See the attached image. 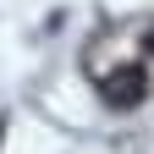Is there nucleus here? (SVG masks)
<instances>
[{
    "mask_svg": "<svg viewBox=\"0 0 154 154\" xmlns=\"http://www.w3.org/2000/svg\"><path fill=\"white\" fill-rule=\"evenodd\" d=\"M99 94H105L116 110H132V105H143L149 83H143V72H138V66H121V72H110L105 83H99Z\"/></svg>",
    "mask_w": 154,
    "mask_h": 154,
    "instance_id": "nucleus-1",
    "label": "nucleus"
}]
</instances>
